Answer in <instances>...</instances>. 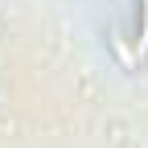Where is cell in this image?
Here are the masks:
<instances>
[{"label":"cell","instance_id":"1","mask_svg":"<svg viewBox=\"0 0 148 148\" xmlns=\"http://www.w3.org/2000/svg\"><path fill=\"white\" fill-rule=\"evenodd\" d=\"M140 53H148V0H144V25H140Z\"/></svg>","mask_w":148,"mask_h":148}]
</instances>
